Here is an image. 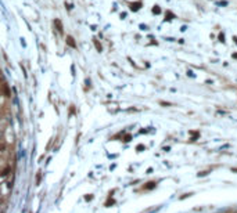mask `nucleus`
<instances>
[{
	"mask_svg": "<svg viewBox=\"0 0 237 213\" xmlns=\"http://www.w3.org/2000/svg\"><path fill=\"white\" fill-rule=\"evenodd\" d=\"M142 150H144L143 145H137V151H142Z\"/></svg>",
	"mask_w": 237,
	"mask_h": 213,
	"instance_id": "423d86ee",
	"label": "nucleus"
},
{
	"mask_svg": "<svg viewBox=\"0 0 237 213\" xmlns=\"http://www.w3.org/2000/svg\"><path fill=\"white\" fill-rule=\"evenodd\" d=\"M131 140H132V136H129V134H128V136H125L124 141H126V143H128V141H131Z\"/></svg>",
	"mask_w": 237,
	"mask_h": 213,
	"instance_id": "39448f33",
	"label": "nucleus"
},
{
	"mask_svg": "<svg viewBox=\"0 0 237 213\" xmlns=\"http://www.w3.org/2000/svg\"><path fill=\"white\" fill-rule=\"evenodd\" d=\"M8 172H10V169H8V168H6V169H4V170H3V172H1V176H6L7 173H8Z\"/></svg>",
	"mask_w": 237,
	"mask_h": 213,
	"instance_id": "20e7f679",
	"label": "nucleus"
},
{
	"mask_svg": "<svg viewBox=\"0 0 237 213\" xmlns=\"http://www.w3.org/2000/svg\"><path fill=\"white\" fill-rule=\"evenodd\" d=\"M154 187H155V183L154 181H150V183H147V186H144L146 190H151V188H154Z\"/></svg>",
	"mask_w": 237,
	"mask_h": 213,
	"instance_id": "f03ea898",
	"label": "nucleus"
},
{
	"mask_svg": "<svg viewBox=\"0 0 237 213\" xmlns=\"http://www.w3.org/2000/svg\"><path fill=\"white\" fill-rule=\"evenodd\" d=\"M56 24H57V25H58V32H60V33H62V26H61V22H60L58 19H56Z\"/></svg>",
	"mask_w": 237,
	"mask_h": 213,
	"instance_id": "7ed1b4c3",
	"label": "nucleus"
},
{
	"mask_svg": "<svg viewBox=\"0 0 237 213\" xmlns=\"http://www.w3.org/2000/svg\"><path fill=\"white\" fill-rule=\"evenodd\" d=\"M67 43H68V46H71V47H76V44H75V42H74V38L72 36H67Z\"/></svg>",
	"mask_w": 237,
	"mask_h": 213,
	"instance_id": "f257e3e1",
	"label": "nucleus"
}]
</instances>
